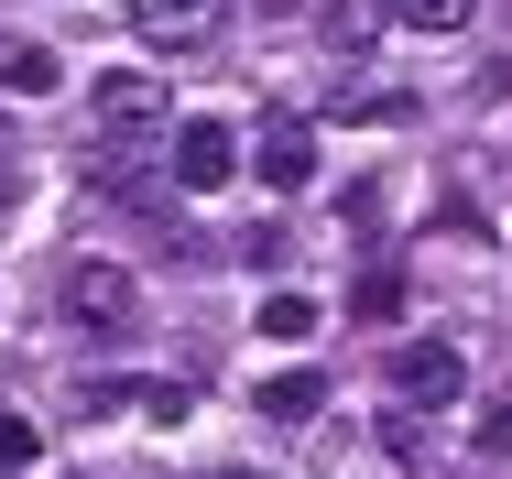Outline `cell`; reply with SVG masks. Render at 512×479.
<instances>
[{
    "label": "cell",
    "mask_w": 512,
    "mask_h": 479,
    "mask_svg": "<svg viewBox=\"0 0 512 479\" xmlns=\"http://www.w3.org/2000/svg\"><path fill=\"white\" fill-rule=\"evenodd\" d=\"M164 164H175V186H186V196H218L229 175H240V131L197 109V120H175V131H164Z\"/></svg>",
    "instance_id": "3"
},
{
    "label": "cell",
    "mask_w": 512,
    "mask_h": 479,
    "mask_svg": "<svg viewBox=\"0 0 512 479\" xmlns=\"http://www.w3.org/2000/svg\"><path fill=\"white\" fill-rule=\"evenodd\" d=\"M316 33H327L338 55H371V33H382V0H327V11H316Z\"/></svg>",
    "instance_id": "10"
},
{
    "label": "cell",
    "mask_w": 512,
    "mask_h": 479,
    "mask_svg": "<svg viewBox=\"0 0 512 479\" xmlns=\"http://www.w3.org/2000/svg\"><path fill=\"white\" fill-rule=\"evenodd\" d=\"M393 392H404V414H447V403L469 392L458 338H404V349H393Z\"/></svg>",
    "instance_id": "4"
},
{
    "label": "cell",
    "mask_w": 512,
    "mask_h": 479,
    "mask_svg": "<svg viewBox=\"0 0 512 479\" xmlns=\"http://www.w3.org/2000/svg\"><path fill=\"white\" fill-rule=\"evenodd\" d=\"M207 479H262V469H207Z\"/></svg>",
    "instance_id": "15"
},
{
    "label": "cell",
    "mask_w": 512,
    "mask_h": 479,
    "mask_svg": "<svg viewBox=\"0 0 512 479\" xmlns=\"http://www.w3.org/2000/svg\"><path fill=\"white\" fill-rule=\"evenodd\" d=\"M251 175H262L273 196H295V186L316 175V131H306V120H284V109H273V120H262V142H251Z\"/></svg>",
    "instance_id": "5"
},
{
    "label": "cell",
    "mask_w": 512,
    "mask_h": 479,
    "mask_svg": "<svg viewBox=\"0 0 512 479\" xmlns=\"http://www.w3.org/2000/svg\"><path fill=\"white\" fill-rule=\"evenodd\" d=\"M262 338H316V294H262Z\"/></svg>",
    "instance_id": "12"
},
{
    "label": "cell",
    "mask_w": 512,
    "mask_h": 479,
    "mask_svg": "<svg viewBox=\"0 0 512 479\" xmlns=\"http://www.w3.org/2000/svg\"><path fill=\"white\" fill-rule=\"evenodd\" d=\"M33 458H44V436H33L22 414H0V469H33Z\"/></svg>",
    "instance_id": "13"
},
{
    "label": "cell",
    "mask_w": 512,
    "mask_h": 479,
    "mask_svg": "<svg viewBox=\"0 0 512 479\" xmlns=\"http://www.w3.org/2000/svg\"><path fill=\"white\" fill-rule=\"evenodd\" d=\"M0 88H11V98H55V88H66L55 44H33V33H0Z\"/></svg>",
    "instance_id": "7"
},
{
    "label": "cell",
    "mask_w": 512,
    "mask_h": 479,
    "mask_svg": "<svg viewBox=\"0 0 512 479\" xmlns=\"http://www.w3.org/2000/svg\"><path fill=\"white\" fill-rule=\"evenodd\" d=\"M480 447H491V458H512V403H491V414H480Z\"/></svg>",
    "instance_id": "14"
},
{
    "label": "cell",
    "mask_w": 512,
    "mask_h": 479,
    "mask_svg": "<svg viewBox=\"0 0 512 479\" xmlns=\"http://www.w3.org/2000/svg\"><path fill=\"white\" fill-rule=\"evenodd\" d=\"M327 414V371H273L262 382V425H316Z\"/></svg>",
    "instance_id": "8"
},
{
    "label": "cell",
    "mask_w": 512,
    "mask_h": 479,
    "mask_svg": "<svg viewBox=\"0 0 512 479\" xmlns=\"http://www.w3.org/2000/svg\"><path fill=\"white\" fill-rule=\"evenodd\" d=\"M55 305H66V327H88V338H131V327H142V284H131L109 251H77L66 284H55Z\"/></svg>",
    "instance_id": "2"
},
{
    "label": "cell",
    "mask_w": 512,
    "mask_h": 479,
    "mask_svg": "<svg viewBox=\"0 0 512 479\" xmlns=\"http://www.w3.org/2000/svg\"><path fill=\"white\" fill-rule=\"evenodd\" d=\"M131 22H142L153 44H175V55H197V44H218V22H229V0H131Z\"/></svg>",
    "instance_id": "6"
},
{
    "label": "cell",
    "mask_w": 512,
    "mask_h": 479,
    "mask_svg": "<svg viewBox=\"0 0 512 479\" xmlns=\"http://www.w3.org/2000/svg\"><path fill=\"white\" fill-rule=\"evenodd\" d=\"M469 11L480 0H382V22H404V33H469Z\"/></svg>",
    "instance_id": "11"
},
{
    "label": "cell",
    "mask_w": 512,
    "mask_h": 479,
    "mask_svg": "<svg viewBox=\"0 0 512 479\" xmlns=\"http://www.w3.org/2000/svg\"><path fill=\"white\" fill-rule=\"evenodd\" d=\"M404 262H371V273H360V284H349V316H360V327H393V316H404Z\"/></svg>",
    "instance_id": "9"
},
{
    "label": "cell",
    "mask_w": 512,
    "mask_h": 479,
    "mask_svg": "<svg viewBox=\"0 0 512 479\" xmlns=\"http://www.w3.org/2000/svg\"><path fill=\"white\" fill-rule=\"evenodd\" d=\"M88 120L109 131V153H142L153 131H175V88L142 66H109V77H88Z\"/></svg>",
    "instance_id": "1"
},
{
    "label": "cell",
    "mask_w": 512,
    "mask_h": 479,
    "mask_svg": "<svg viewBox=\"0 0 512 479\" xmlns=\"http://www.w3.org/2000/svg\"><path fill=\"white\" fill-rule=\"evenodd\" d=\"M0 153H11V120H0Z\"/></svg>",
    "instance_id": "16"
}]
</instances>
